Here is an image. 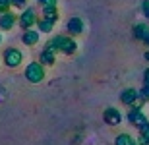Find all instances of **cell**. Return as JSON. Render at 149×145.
Instances as JSON below:
<instances>
[{
  "label": "cell",
  "mask_w": 149,
  "mask_h": 145,
  "mask_svg": "<svg viewBox=\"0 0 149 145\" xmlns=\"http://www.w3.org/2000/svg\"><path fill=\"white\" fill-rule=\"evenodd\" d=\"M25 78L31 81V83H39V81H43L45 78V66L41 62H31L27 64L25 68Z\"/></svg>",
  "instance_id": "6da1fadb"
},
{
  "label": "cell",
  "mask_w": 149,
  "mask_h": 145,
  "mask_svg": "<svg viewBox=\"0 0 149 145\" xmlns=\"http://www.w3.org/2000/svg\"><path fill=\"white\" fill-rule=\"evenodd\" d=\"M23 62V52L16 46H8L4 50V64L8 68H17Z\"/></svg>",
  "instance_id": "7a4b0ae2"
},
{
  "label": "cell",
  "mask_w": 149,
  "mask_h": 145,
  "mask_svg": "<svg viewBox=\"0 0 149 145\" xmlns=\"http://www.w3.org/2000/svg\"><path fill=\"white\" fill-rule=\"evenodd\" d=\"M17 22H19V25L23 27V31H25V29H31L33 25H37V14H35L33 8H25Z\"/></svg>",
  "instance_id": "3957f363"
},
{
  "label": "cell",
  "mask_w": 149,
  "mask_h": 145,
  "mask_svg": "<svg viewBox=\"0 0 149 145\" xmlns=\"http://www.w3.org/2000/svg\"><path fill=\"white\" fill-rule=\"evenodd\" d=\"M128 122L132 124V126H136V128H141V126H145L149 120L145 118V114L139 110V108H132V110L128 112Z\"/></svg>",
  "instance_id": "277c9868"
},
{
  "label": "cell",
  "mask_w": 149,
  "mask_h": 145,
  "mask_svg": "<svg viewBox=\"0 0 149 145\" xmlns=\"http://www.w3.org/2000/svg\"><path fill=\"white\" fill-rule=\"evenodd\" d=\"M103 120H105L109 126H118V124L122 122V114L118 108H107L105 112H103Z\"/></svg>",
  "instance_id": "5b68a950"
},
{
  "label": "cell",
  "mask_w": 149,
  "mask_h": 145,
  "mask_svg": "<svg viewBox=\"0 0 149 145\" xmlns=\"http://www.w3.org/2000/svg\"><path fill=\"white\" fill-rule=\"evenodd\" d=\"M17 19H19V17H17L16 14H12V12L0 14V29H2V31H10V29L16 25Z\"/></svg>",
  "instance_id": "8992f818"
},
{
  "label": "cell",
  "mask_w": 149,
  "mask_h": 145,
  "mask_svg": "<svg viewBox=\"0 0 149 145\" xmlns=\"http://www.w3.org/2000/svg\"><path fill=\"white\" fill-rule=\"evenodd\" d=\"M66 29L70 35H81L83 29H85V25H83V19L81 17H70L66 23Z\"/></svg>",
  "instance_id": "52a82bcc"
},
{
  "label": "cell",
  "mask_w": 149,
  "mask_h": 145,
  "mask_svg": "<svg viewBox=\"0 0 149 145\" xmlns=\"http://www.w3.org/2000/svg\"><path fill=\"white\" fill-rule=\"evenodd\" d=\"M39 39H41V35H39V31H35V29H25L22 35V43L25 46H35L39 43Z\"/></svg>",
  "instance_id": "ba28073f"
},
{
  "label": "cell",
  "mask_w": 149,
  "mask_h": 145,
  "mask_svg": "<svg viewBox=\"0 0 149 145\" xmlns=\"http://www.w3.org/2000/svg\"><path fill=\"white\" fill-rule=\"evenodd\" d=\"M138 99H139V93L134 89V87H130V89H124V91H122V95H120V101L124 103V105H128V106H132Z\"/></svg>",
  "instance_id": "9c48e42d"
},
{
  "label": "cell",
  "mask_w": 149,
  "mask_h": 145,
  "mask_svg": "<svg viewBox=\"0 0 149 145\" xmlns=\"http://www.w3.org/2000/svg\"><path fill=\"white\" fill-rule=\"evenodd\" d=\"M39 62H41L43 66H52L56 62V52L45 46V50H41V54H39Z\"/></svg>",
  "instance_id": "30bf717a"
},
{
  "label": "cell",
  "mask_w": 149,
  "mask_h": 145,
  "mask_svg": "<svg viewBox=\"0 0 149 145\" xmlns=\"http://www.w3.org/2000/svg\"><path fill=\"white\" fill-rule=\"evenodd\" d=\"M132 33H134V39L143 41L145 37L149 35V25H147V23H136L134 29H132Z\"/></svg>",
  "instance_id": "8fae6325"
},
{
  "label": "cell",
  "mask_w": 149,
  "mask_h": 145,
  "mask_svg": "<svg viewBox=\"0 0 149 145\" xmlns=\"http://www.w3.org/2000/svg\"><path fill=\"white\" fill-rule=\"evenodd\" d=\"M76 50H77V43H76V41H74L72 37H64V43H62L60 52H64V54H68V56H72Z\"/></svg>",
  "instance_id": "7c38bea8"
},
{
  "label": "cell",
  "mask_w": 149,
  "mask_h": 145,
  "mask_svg": "<svg viewBox=\"0 0 149 145\" xmlns=\"http://www.w3.org/2000/svg\"><path fill=\"white\" fill-rule=\"evenodd\" d=\"M62 43H64V35H56V37H52V39H50L49 43H47V49L54 50V52H60Z\"/></svg>",
  "instance_id": "4fadbf2b"
},
{
  "label": "cell",
  "mask_w": 149,
  "mask_h": 145,
  "mask_svg": "<svg viewBox=\"0 0 149 145\" xmlns=\"http://www.w3.org/2000/svg\"><path fill=\"white\" fill-rule=\"evenodd\" d=\"M43 17L45 19H49V22L56 23L58 22V8L52 6V8H43Z\"/></svg>",
  "instance_id": "5bb4252c"
},
{
  "label": "cell",
  "mask_w": 149,
  "mask_h": 145,
  "mask_svg": "<svg viewBox=\"0 0 149 145\" xmlns=\"http://www.w3.org/2000/svg\"><path fill=\"white\" fill-rule=\"evenodd\" d=\"M114 145H138V141L134 139L130 134H120L114 139Z\"/></svg>",
  "instance_id": "9a60e30c"
},
{
  "label": "cell",
  "mask_w": 149,
  "mask_h": 145,
  "mask_svg": "<svg viewBox=\"0 0 149 145\" xmlns=\"http://www.w3.org/2000/svg\"><path fill=\"white\" fill-rule=\"evenodd\" d=\"M37 27H39L41 33H50L52 27H54V23L49 22V19H45V17H41V19H37Z\"/></svg>",
  "instance_id": "2e32d148"
},
{
  "label": "cell",
  "mask_w": 149,
  "mask_h": 145,
  "mask_svg": "<svg viewBox=\"0 0 149 145\" xmlns=\"http://www.w3.org/2000/svg\"><path fill=\"white\" fill-rule=\"evenodd\" d=\"M138 145H149V122L145 124V126H141V128H139Z\"/></svg>",
  "instance_id": "e0dca14e"
},
{
  "label": "cell",
  "mask_w": 149,
  "mask_h": 145,
  "mask_svg": "<svg viewBox=\"0 0 149 145\" xmlns=\"http://www.w3.org/2000/svg\"><path fill=\"white\" fill-rule=\"evenodd\" d=\"M10 6H14V4H12V0H0V14L10 12Z\"/></svg>",
  "instance_id": "ac0fdd59"
},
{
  "label": "cell",
  "mask_w": 149,
  "mask_h": 145,
  "mask_svg": "<svg viewBox=\"0 0 149 145\" xmlns=\"http://www.w3.org/2000/svg\"><path fill=\"white\" fill-rule=\"evenodd\" d=\"M37 2L41 4V8H52V6L58 4L56 0H37Z\"/></svg>",
  "instance_id": "d6986e66"
},
{
  "label": "cell",
  "mask_w": 149,
  "mask_h": 145,
  "mask_svg": "<svg viewBox=\"0 0 149 145\" xmlns=\"http://www.w3.org/2000/svg\"><path fill=\"white\" fill-rule=\"evenodd\" d=\"M27 2L29 0H12V4L16 6V8H19V10H25L27 8Z\"/></svg>",
  "instance_id": "ffe728a7"
},
{
  "label": "cell",
  "mask_w": 149,
  "mask_h": 145,
  "mask_svg": "<svg viewBox=\"0 0 149 145\" xmlns=\"http://www.w3.org/2000/svg\"><path fill=\"white\" fill-rule=\"evenodd\" d=\"M139 99H143V101H147V99H149V83H145L143 91L139 93Z\"/></svg>",
  "instance_id": "44dd1931"
},
{
  "label": "cell",
  "mask_w": 149,
  "mask_h": 145,
  "mask_svg": "<svg viewBox=\"0 0 149 145\" xmlns=\"http://www.w3.org/2000/svg\"><path fill=\"white\" fill-rule=\"evenodd\" d=\"M141 10H143V16L149 17V0H143V4H141Z\"/></svg>",
  "instance_id": "7402d4cb"
},
{
  "label": "cell",
  "mask_w": 149,
  "mask_h": 145,
  "mask_svg": "<svg viewBox=\"0 0 149 145\" xmlns=\"http://www.w3.org/2000/svg\"><path fill=\"white\" fill-rule=\"evenodd\" d=\"M143 81H145V83H149V68L145 70V74H143Z\"/></svg>",
  "instance_id": "603a6c76"
},
{
  "label": "cell",
  "mask_w": 149,
  "mask_h": 145,
  "mask_svg": "<svg viewBox=\"0 0 149 145\" xmlns=\"http://www.w3.org/2000/svg\"><path fill=\"white\" fill-rule=\"evenodd\" d=\"M141 43H145V45H147V46H149V35H147V37H145V39H143V41H141Z\"/></svg>",
  "instance_id": "cb8c5ba5"
},
{
  "label": "cell",
  "mask_w": 149,
  "mask_h": 145,
  "mask_svg": "<svg viewBox=\"0 0 149 145\" xmlns=\"http://www.w3.org/2000/svg\"><path fill=\"white\" fill-rule=\"evenodd\" d=\"M145 60L149 62V50H147V52H145Z\"/></svg>",
  "instance_id": "d4e9b609"
},
{
  "label": "cell",
  "mask_w": 149,
  "mask_h": 145,
  "mask_svg": "<svg viewBox=\"0 0 149 145\" xmlns=\"http://www.w3.org/2000/svg\"><path fill=\"white\" fill-rule=\"evenodd\" d=\"M0 43H2V35H0Z\"/></svg>",
  "instance_id": "484cf974"
}]
</instances>
